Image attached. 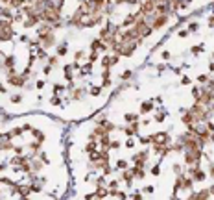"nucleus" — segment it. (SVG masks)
<instances>
[{"label": "nucleus", "mask_w": 214, "mask_h": 200, "mask_svg": "<svg viewBox=\"0 0 214 200\" xmlns=\"http://www.w3.org/2000/svg\"><path fill=\"white\" fill-rule=\"evenodd\" d=\"M46 21H57V9L48 8L46 9Z\"/></svg>", "instance_id": "1"}, {"label": "nucleus", "mask_w": 214, "mask_h": 200, "mask_svg": "<svg viewBox=\"0 0 214 200\" xmlns=\"http://www.w3.org/2000/svg\"><path fill=\"white\" fill-rule=\"evenodd\" d=\"M153 143H155V145H161V143H168V135H166V134H157V135L153 137Z\"/></svg>", "instance_id": "2"}, {"label": "nucleus", "mask_w": 214, "mask_h": 200, "mask_svg": "<svg viewBox=\"0 0 214 200\" xmlns=\"http://www.w3.org/2000/svg\"><path fill=\"white\" fill-rule=\"evenodd\" d=\"M153 9H155V0H148L146 6L142 8V11H144V13H150V11H153Z\"/></svg>", "instance_id": "3"}, {"label": "nucleus", "mask_w": 214, "mask_h": 200, "mask_svg": "<svg viewBox=\"0 0 214 200\" xmlns=\"http://www.w3.org/2000/svg\"><path fill=\"white\" fill-rule=\"evenodd\" d=\"M11 37V30L6 26V30H4V26L0 28V39H9Z\"/></svg>", "instance_id": "4"}, {"label": "nucleus", "mask_w": 214, "mask_h": 200, "mask_svg": "<svg viewBox=\"0 0 214 200\" xmlns=\"http://www.w3.org/2000/svg\"><path fill=\"white\" fill-rule=\"evenodd\" d=\"M210 191H201V193H197V194H194L192 198H199V200H203V198H207V194H208Z\"/></svg>", "instance_id": "5"}, {"label": "nucleus", "mask_w": 214, "mask_h": 200, "mask_svg": "<svg viewBox=\"0 0 214 200\" xmlns=\"http://www.w3.org/2000/svg\"><path fill=\"white\" fill-rule=\"evenodd\" d=\"M164 21H166V17H162V15H161V17H159V21H155V28L162 26V24H164Z\"/></svg>", "instance_id": "6"}, {"label": "nucleus", "mask_w": 214, "mask_h": 200, "mask_svg": "<svg viewBox=\"0 0 214 200\" xmlns=\"http://www.w3.org/2000/svg\"><path fill=\"white\" fill-rule=\"evenodd\" d=\"M22 82H24L22 78H17V76H13V78H11V83H15V85H21Z\"/></svg>", "instance_id": "7"}, {"label": "nucleus", "mask_w": 214, "mask_h": 200, "mask_svg": "<svg viewBox=\"0 0 214 200\" xmlns=\"http://www.w3.org/2000/svg\"><path fill=\"white\" fill-rule=\"evenodd\" d=\"M150 109H151V104H150V102H146V104L142 106V111H144V113H148Z\"/></svg>", "instance_id": "8"}, {"label": "nucleus", "mask_w": 214, "mask_h": 200, "mask_svg": "<svg viewBox=\"0 0 214 200\" xmlns=\"http://www.w3.org/2000/svg\"><path fill=\"white\" fill-rule=\"evenodd\" d=\"M103 65H105V67H109V65H111V61H109V58H105V59H103Z\"/></svg>", "instance_id": "9"}, {"label": "nucleus", "mask_w": 214, "mask_h": 200, "mask_svg": "<svg viewBox=\"0 0 214 200\" xmlns=\"http://www.w3.org/2000/svg\"><path fill=\"white\" fill-rule=\"evenodd\" d=\"M118 167L120 169H126V161H118Z\"/></svg>", "instance_id": "10"}, {"label": "nucleus", "mask_w": 214, "mask_h": 200, "mask_svg": "<svg viewBox=\"0 0 214 200\" xmlns=\"http://www.w3.org/2000/svg\"><path fill=\"white\" fill-rule=\"evenodd\" d=\"M212 174H214V167H212Z\"/></svg>", "instance_id": "11"}]
</instances>
